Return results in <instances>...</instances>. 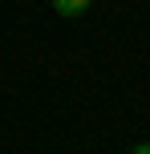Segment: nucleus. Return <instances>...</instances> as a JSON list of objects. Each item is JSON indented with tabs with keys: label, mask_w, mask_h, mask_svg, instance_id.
Masks as SVG:
<instances>
[{
	"label": "nucleus",
	"mask_w": 150,
	"mask_h": 154,
	"mask_svg": "<svg viewBox=\"0 0 150 154\" xmlns=\"http://www.w3.org/2000/svg\"><path fill=\"white\" fill-rule=\"evenodd\" d=\"M130 154H150V142H138V146L130 150Z\"/></svg>",
	"instance_id": "f03ea898"
},
{
	"label": "nucleus",
	"mask_w": 150,
	"mask_h": 154,
	"mask_svg": "<svg viewBox=\"0 0 150 154\" xmlns=\"http://www.w3.org/2000/svg\"><path fill=\"white\" fill-rule=\"evenodd\" d=\"M85 8H89V0H53V12L57 16H85Z\"/></svg>",
	"instance_id": "f257e3e1"
}]
</instances>
